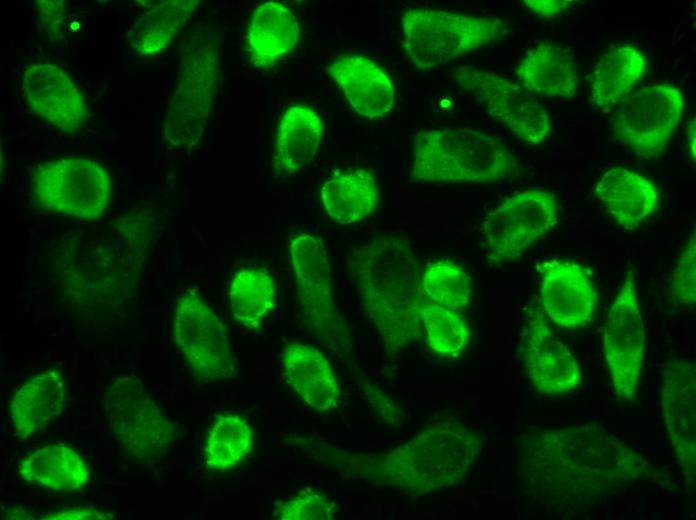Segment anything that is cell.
Masks as SVG:
<instances>
[{"label": "cell", "instance_id": "cell-1", "mask_svg": "<svg viewBox=\"0 0 696 520\" xmlns=\"http://www.w3.org/2000/svg\"><path fill=\"white\" fill-rule=\"evenodd\" d=\"M520 473L548 509L591 507L641 484L672 489L669 474L596 423L527 432Z\"/></svg>", "mask_w": 696, "mask_h": 520}, {"label": "cell", "instance_id": "cell-2", "mask_svg": "<svg viewBox=\"0 0 696 520\" xmlns=\"http://www.w3.org/2000/svg\"><path fill=\"white\" fill-rule=\"evenodd\" d=\"M352 283L390 359L421 337V266L407 240L381 235L354 247L348 257Z\"/></svg>", "mask_w": 696, "mask_h": 520}, {"label": "cell", "instance_id": "cell-3", "mask_svg": "<svg viewBox=\"0 0 696 520\" xmlns=\"http://www.w3.org/2000/svg\"><path fill=\"white\" fill-rule=\"evenodd\" d=\"M155 234L148 211L117 219L101 237L68 240L55 258L62 292L82 305H121L144 270Z\"/></svg>", "mask_w": 696, "mask_h": 520}, {"label": "cell", "instance_id": "cell-4", "mask_svg": "<svg viewBox=\"0 0 696 520\" xmlns=\"http://www.w3.org/2000/svg\"><path fill=\"white\" fill-rule=\"evenodd\" d=\"M483 436L458 421L432 425L378 455H349L341 468L404 491L428 493L461 483L482 449Z\"/></svg>", "mask_w": 696, "mask_h": 520}, {"label": "cell", "instance_id": "cell-5", "mask_svg": "<svg viewBox=\"0 0 696 520\" xmlns=\"http://www.w3.org/2000/svg\"><path fill=\"white\" fill-rule=\"evenodd\" d=\"M522 173L521 164L497 136L457 126L414 134L409 174L412 183H491Z\"/></svg>", "mask_w": 696, "mask_h": 520}, {"label": "cell", "instance_id": "cell-6", "mask_svg": "<svg viewBox=\"0 0 696 520\" xmlns=\"http://www.w3.org/2000/svg\"><path fill=\"white\" fill-rule=\"evenodd\" d=\"M220 79L217 36L210 26H200L185 44L176 86L167 106L162 132L170 146L187 149L199 143Z\"/></svg>", "mask_w": 696, "mask_h": 520}, {"label": "cell", "instance_id": "cell-7", "mask_svg": "<svg viewBox=\"0 0 696 520\" xmlns=\"http://www.w3.org/2000/svg\"><path fill=\"white\" fill-rule=\"evenodd\" d=\"M401 24L403 49L421 71L498 42L508 29L500 18L432 8L407 9Z\"/></svg>", "mask_w": 696, "mask_h": 520}, {"label": "cell", "instance_id": "cell-8", "mask_svg": "<svg viewBox=\"0 0 696 520\" xmlns=\"http://www.w3.org/2000/svg\"><path fill=\"white\" fill-rule=\"evenodd\" d=\"M104 412L116 443L142 464L160 462L178 437L175 424L137 377L111 380L104 395Z\"/></svg>", "mask_w": 696, "mask_h": 520}, {"label": "cell", "instance_id": "cell-9", "mask_svg": "<svg viewBox=\"0 0 696 520\" xmlns=\"http://www.w3.org/2000/svg\"><path fill=\"white\" fill-rule=\"evenodd\" d=\"M289 259L303 322L320 344L348 355V331L335 305L330 265L321 237L299 233L289 243Z\"/></svg>", "mask_w": 696, "mask_h": 520}, {"label": "cell", "instance_id": "cell-10", "mask_svg": "<svg viewBox=\"0 0 696 520\" xmlns=\"http://www.w3.org/2000/svg\"><path fill=\"white\" fill-rule=\"evenodd\" d=\"M111 194L108 171L92 159L45 161L31 175V195L38 207L82 220L99 219L109 207Z\"/></svg>", "mask_w": 696, "mask_h": 520}, {"label": "cell", "instance_id": "cell-11", "mask_svg": "<svg viewBox=\"0 0 696 520\" xmlns=\"http://www.w3.org/2000/svg\"><path fill=\"white\" fill-rule=\"evenodd\" d=\"M684 112L682 92L668 83L639 87L612 109L614 135L644 160L667 150Z\"/></svg>", "mask_w": 696, "mask_h": 520}, {"label": "cell", "instance_id": "cell-12", "mask_svg": "<svg viewBox=\"0 0 696 520\" xmlns=\"http://www.w3.org/2000/svg\"><path fill=\"white\" fill-rule=\"evenodd\" d=\"M558 201L546 190L528 189L504 200L481 224L483 249L492 264L519 258L557 223Z\"/></svg>", "mask_w": 696, "mask_h": 520}, {"label": "cell", "instance_id": "cell-13", "mask_svg": "<svg viewBox=\"0 0 696 520\" xmlns=\"http://www.w3.org/2000/svg\"><path fill=\"white\" fill-rule=\"evenodd\" d=\"M173 341L196 378L219 382L237 372L223 322L195 290L178 297L173 308Z\"/></svg>", "mask_w": 696, "mask_h": 520}, {"label": "cell", "instance_id": "cell-14", "mask_svg": "<svg viewBox=\"0 0 696 520\" xmlns=\"http://www.w3.org/2000/svg\"><path fill=\"white\" fill-rule=\"evenodd\" d=\"M451 77L472 95L483 109L521 141L537 146L551 132L550 116L544 106L514 83L495 73L471 66L455 68Z\"/></svg>", "mask_w": 696, "mask_h": 520}, {"label": "cell", "instance_id": "cell-15", "mask_svg": "<svg viewBox=\"0 0 696 520\" xmlns=\"http://www.w3.org/2000/svg\"><path fill=\"white\" fill-rule=\"evenodd\" d=\"M645 343L635 275L632 270H628L608 309L603 330L606 365L614 392L623 402H633L636 397Z\"/></svg>", "mask_w": 696, "mask_h": 520}, {"label": "cell", "instance_id": "cell-16", "mask_svg": "<svg viewBox=\"0 0 696 520\" xmlns=\"http://www.w3.org/2000/svg\"><path fill=\"white\" fill-rule=\"evenodd\" d=\"M660 407L686 492L692 494L696 482V368L693 362L674 358L664 364Z\"/></svg>", "mask_w": 696, "mask_h": 520}, {"label": "cell", "instance_id": "cell-17", "mask_svg": "<svg viewBox=\"0 0 696 520\" xmlns=\"http://www.w3.org/2000/svg\"><path fill=\"white\" fill-rule=\"evenodd\" d=\"M21 92L31 112L58 131L78 132L92 116L83 93L59 66H29L22 76Z\"/></svg>", "mask_w": 696, "mask_h": 520}, {"label": "cell", "instance_id": "cell-18", "mask_svg": "<svg viewBox=\"0 0 696 520\" xmlns=\"http://www.w3.org/2000/svg\"><path fill=\"white\" fill-rule=\"evenodd\" d=\"M540 302L546 317L562 328L587 325L594 317L597 294L586 268L568 260L549 259L537 265Z\"/></svg>", "mask_w": 696, "mask_h": 520}, {"label": "cell", "instance_id": "cell-19", "mask_svg": "<svg viewBox=\"0 0 696 520\" xmlns=\"http://www.w3.org/2000/svg\"><path fill=\"white\" fill-rule=\"evenodd\" d=\"M523 357L529 380L543 394H567L582 381L578 361L551 330L538 307L531 312L524 330Z\"/></svg>", "mask_w": 696, "mask_h": 520}, {"label": "cell", "instance_id": "cell-20", "mask_svg": "<svg viewBox=\"0 0 696 520\" xmlns=\"http://www.w3.org/2000/svg\"><path fill=\"white\" fill-rule=\"evenodd\" d=\"M323 70L342 91L351 108L367 119L393 109L395 90L388 75L364 56H343Z\"/></svg>", "mask_w": 696, "mask_h": 520}, {"label": "cell", "instance_id": "cell-21", "mask_svg": "<svg viewBox=\"0 0 696 520\" xmlns=\"http://www.w3.org/2000/svg\"><path fill=\"white\" fill-rule=\"evenodd\" d=\"M594 192L614 221L626 230L638 228L660 205L659 191L648 178L620 166L608 169Z\"/></svg>", "mask_w": 696, "mask_h": 520}, {"label": "cell", "instance_id": "cell-22", "mask_svg": "<svg viewBox=\"0 0 696 520\" xmlns=\"http://www.w3.org/2000/svg\"><path fill=\"white\" fill-rule=\"evenodd\" d=\"M282 363L289 385L308 407L326 412L338 406V381L330 362L320 350L292 342L283 351Z\"/></svg>", "mask_w": 696, "mask_h": 520}, {"label": "cell", "instance_id": "cell-23", "mask_svg": "<svg viewBox=\"0 0 696 520\" xmlns=\"http://www.w3.org/2000/svg\"><path fill=\"white\" fill-rule=\"evenodd\" d=\"M519 85L535 97L570 99L575 96L578 73L570 50L540 43L526 51L515 70Z\"/></svg>", "mask_w": 696, "mask_h": 520}, {"label": "cell", "instance_id": "cell-24", "mask_svg": "<svg viewBox=\"0 0 696 520\" xmlns=\"http://www.w3.org/2000/svg\"><path fill=\"white\" fill-rule=\"evenodd\" d=\"M322 133V121L313 109L289 107L278 126L272 160L274 176L289 178L307 166L317 153Z\"/></svg>", "mask_w": 696, "mask_h": 520}, {"label": "cell", "instance_id": "cell-25", "mask_svg": "<svg viewBox=\"0 0 696 520\" xmlns=\"http://www.w3.org/2000/svg\"><path fill=\"white\" fill-rule=\"evenodd\" d=\"M66 400L65 379L60 371L50 369L26 381L10 403V417L18 438L24 440L40 431L62 413Z\"/></svg>", "mask_w": 696, "mask_h": 520}, {"label": "cell", "instance_id": "cell-26", "mask_svg": "<svg viewBox=\"0 0 696 520\" xmlns=\"http://www.w3.org/2000/svg\"><path fill=\"white\" fill-rule=\"evenodd\" d=\"M644 54L632 45L610 49L596 63L590 78L593 109L608 113L629 95L647 72Z\"/></svg>", "mask_w": 696, "mask_h": 520}, {"label": "cell", "instance_id": "cell-27", "mask_svg": "<svg viewBox=\"0 0 696 520\" xmlns=\"http://www.w3.org/2000/svg\"><path fill=\"white\" fill-rule=\"evenodd\" d=\"M17 470L26 482L61 493L82 488L90 478L84 459L63 443L35 449L22 458Z\"/></svg>", "mask_w": 696, "mask_h": 520}, {"label": "cell", "instance_id": "cell-28", "mask_svg": "<svg viewBox=\"0 0 696 520\" xmlns=\"http://www.w3.org/2000/svg\"><path fill=\"white\" fill-rule=\"evenodd\" d=\"M320 198L328 216L341 225L357 223L377 207L379 191L374 175L353 169L332 175L321 187Z\"/></svg>", "mask_w": 696, "mask_h": 520}, {"label": "cell", "instance_id": "cell-29", "mask_svg": "<svg viewBox=\"0 0 696 520\" xmlns=\"http://www.w3.org/2000/svg\"><path fill=\"white\" fill-rule=\"evenodd\" d=\"M298 37L299 25L288 7L273 1L261 4L247 32L251 61L256 67L273 64L295 47Z\"/></svg>", "mask_w": 696, "mask_h": 520}, {"label": "cell", "instance_id": "cell-30", "mask_svg": "<svg viewBox=\"0 0 696 520\" xmlns=\"http://www.w3.org/2000/svg\"><path fill=\"white\" fill-rule=\"evenodd\" d=\"M201 2L168 0L154 5L128 29V45L145 56L161 52L170 45Z\"/></svg>", "mask_w": 696, "mask_h": 520}, {"label": "cell", "instance_id": "cell-31", "mask_svg": "<svg viewBox=\"0 0 696 520\" xmlns=\"http://www.w3.org/2000/svg\"><path fill=\"white\" fill-rule=\"evenodd\" d=\"M275 281L262 268L238 270L229 288V302L233 317L247 329H256L274 306Z\"/></svg>", "mask_w": 696, "mask_h": 520}, {"label": "cell", "instance_id": "cell-32", "mask_svg": "<svg viewBox=\"0 0 696 520\" xmlns=\"http://www.w3.org/2000/svg\"><path fill=\"white\" fill-rule=\"evenodd\" d=\"M253 431L243 417L235 414L219 416L210 428L205 444L208 470L224 472L240 463L249 453Z\"/></svg>", "mask_w": 696, "mask_h": 520}, {"label": "cell", "instance_id": "cell-33", "mask_svg": "<svg viewBox=\"0 0 696 520\" xmlns=\"http://www.w3.org/2000/svg\"><path fill=\"white\" fill-rule=\"evenodd\" d=\"M422 326L430 348L444 356H456L470 340V329L459 312L423 296L420 305Z\"/></svg>", "mask_w": 696, "mask_h": 520}, {"label": "cell", "instance_id": "cell-34", "mask_svg": "<svg viewBox=\"0 0 696 520\" xmlns=\"http://www.w3.org/2000/svg\"><path fill=\"white\" fill-rule=\"evenodd\" d=\"M421 288L427 299L456 312L470 301L471 280L457 262L441 260L429 265L421 274Z\"/></svg>", "mask_w": 696, "mask_h": 520}, {"label": "cell", "instance_id": "cell-35", "mask_svg": "<svg viewBox=\"0 0 696 520\" xmlns=\"http://www.w3.org/2000/svg\"><path fill=\"white\" fill-rule=\"evenodd\" d=\"M670 300L694 309L696 304V237L695 230L687 239L670 275Z\"/></svg>", "mask_w": 696, "mask_h": 520}, {"label": "cell", "instance_id": "cell-36", "mask_svg": "<svg viewBox=\"0 0 696 520\" xmlns=\"http://www.w3.org/2000/svg\"><path fill=\"white\" fill-rule=\"evenodd\" d=\"M334 502L325 494L312 489L302 490L275 508L274 516L281 520H330L337 516Z\"/></svg>", "mask_w": 696, "mask_h": 520}, {"label": "cell", "instance_id": "cell-37", "mask_svg": "<svg viewBox=\"0 0 696 520\" xmlns=\"http://www.w3.org/2000/svg\"><path fill=\"white\" fill-rule=\"evenodd\" d=\"M38 19L50 35L58 34L66 15V1H35Z\"/></svg>", "mask_w": 696, "mask_h": 520}, {"label": "cell", "instance_id": "cell-38", "mask_svg": "<svg viewBox=\"0 0 696 520\" xmlns=\"http://www.w3.org/2000/svg\"><path fill=\"white\" fill-rule=\"evenodd\" d=\"M115 516L112 513L105 512L92 507H69L63 508L61 510H56L53 512H48L47 514L40 517V519L45 520H100V519H114Z\"/></svg>", "mask_w": 696, "mask_h": 520}, {"label": "cell", "instance_id": "cell-39", "mask_svg": "<svg viewBox=\"0 0 696 520\" xmlns=\"http://www.w3.org/2000/svg\"><path fill=\"white\" fill-rule=\"evenodd\" d=\"M523 3L534 15L543 19H554L564 14L576 1L525 0Z\"/></svg>", "mask_w": 696, "mask_h": 520}, {"label": "cell", "instance_id": "cell-40", "mask_svg": "<svg viewBox=\"0 0 696 520\" xmlns=\"http://www.w3.org/2000/svg\"><path fill=\"white\" fill-rule=\"evenodd\" d=\"M695 117L691 119L689 125L686 129V149L693 162L696 158V130H695Z\"/></svg>", "mask_w": 696, "mask_h": 520}]
</instances>
